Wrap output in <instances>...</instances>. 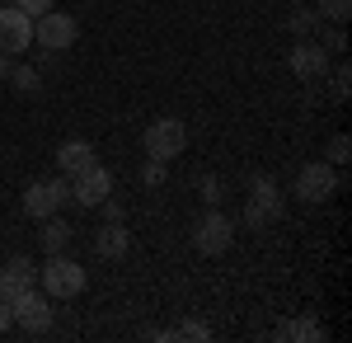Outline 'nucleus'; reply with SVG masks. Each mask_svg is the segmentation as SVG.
Segmentation results:
<instances>
[{
	"instance_id": "f257e3e1",
	"label": "nucleus",
	"mask_w": 352,
	"mask_h": 343,
	"mask_svg": "<svg viewBox=\"0 0 352 343\" xmlns=\"http://www.w3.org/2000/svg\"><path fill=\"white\" fill-rule=\"evenodd\" d=\"M38 282H43V291L52 301H76L89 278H85V264L66 259V254H47V264L38 268Z\"/></svg>"
},
{
	"instance_id": "f03ea898",
	"label": "nucleus",
	"mask_w": 352,
	"mask_h": 343,
	"mask_svg": "<svg viewBox=\"0 0 352 343\" xmlns=\"http://www.w3.org/2000/svg\"><path fill=\"white\" fill-rule=\"evenodd\" d=\"M292 193H296V202H305V207H324L329 198L338 193V165H329V160H310V165H300Z\"/></svg>"
},
{
	"instance_id": "7ed1b4c3",
	"label": "nucleus",
	"mask_w": 352,
	"mask_h": 343,
	"mask_svg": "<svg viewBox=\"0 0 352 343\" xmlns=\"http://www.w3.org/2000/svg\"><path fill=\"white\" fill-rule=\"evenodd\" d=\"M76 38H80V19L66 14V10H56V5L33 19V43L43 52H66V48H76Z\"/></svg>"
},
{
	"instance_id": "20e7f679",
	"label": "nucleus",
	"mask_w": 352,
	"mask_h": 343,
	"mask_svg": "<svg viewBox=\"0 0 352 343\" xmlns=\"http://www.w3.org/2000/svg\"><path fill=\"white\" fill-rule=\"evenodd\" d=\"M71 202V179L61 174V179H38V184L24 188V216L28 221H47L56 211Z\"/></svg>"
},
{
	"instance_id": "39448f33",
	"label": "nucleus",
	"mask_w": 352,
	"mask_h": 343,
	"mask_svg": "<svg viewBox=\"0 0 352 343\" xmlns=\"http://www.w3.org/2000/svg\"><path fill=\"white\" fill-rule=\"evenodd\" d=\"M141 146H146V156L151 160H179L188 151V127L179 123V118H160V123H151L146 132H141Z\"/></svg>"
},
{
	"instance_id": "423d86ee",
	"label": "nucleus",
	"mask_w": 352,
	"mask_h": 343,
	"mask_svg": "<svg viewBox=\"0 0 352 343\" xmlns=\"http://www.w3.org/2000/svg\"><path fill=\"white\" fill-rule=\"evenodd\" d=\"M10 311H14V329H24V334H47L52 329V296L38 287H24L14 301H10Z\"/></svg>"
},
{
	"instance_id": "0eeeda50",
	"label": "nucleus",
	"mask_w": 352,
	"mask_h": 343,
	"mask_svg": "<svg viewBox=\"0 0 352 343\" xmlns=\"http://www.w3.org/2000/svg\"><path fill=\"white\" fill-rule=\"evenodd\" d=\"M282 188H277V179L272 174H249V207H244V221L249 226H268V221H277L282 216Z\"/></svg>"
},
{
	"instance_id": "6e6552de",
	"label": "nucleus",
	"mask_w": 352,
	"mask_h": 343,
	"mask_svg": "<svg viewBox=\"0 0 352 343\" xmlns=\"http://www.w3.org/2000/svg\"><path fill=\"white\" fill-rule=\"evenodd\" d=\"M230 240H235V226H230V216H226L221 207H207L202 216H197V226H192V245H197L207 259L226 254V249H230Z\"/></svg>"
},
{
	"instance_id": "1a4fd4ad",
	"label": "nucleus",
	"mask_w": 352,
	"mask_h": 343,
	"mask_svg": "<svg viewBox=\"0 0 352 343\" xmlns=\"http://www.w3.org/2000/svg\"><path fill=\"white\" fill-rule=\"evenodd\" d=\"M33 48V19H28L19 5H0V52L5 56H24Z\"/></svg>"
},
{
	"instance_id": "9d476101",
	"label": "nucleus",
	"mask_w": 352,
	"mask_h": 343,
	"mask_svg": "<svg viewBox=\"0 0 352 343\" xmlns=\"http://www.w3.org/2000/svg\"><path fill=\"white\" fill-rule=\"evenodd\" d=\"M109 193H113V174L99 165V160H89L80 174H71V198H76L80 207H99Z\"/></svg>"
},
{
	"instance_id": "9b49d317",
	"label": "nucleus",
	"mask_w": 352,
	"mask_h": 343,
	"mask_svg": "<svg viewBox=\"0 0 352 343\" xmlns=\"http://www.w3.org/2000/svg\"><path fill=\"white\" fill-rule=\"evenodd\" d=\"M287 66H292V76H296V80H320L329 71L324 43H320V38H296L292 52H287Z\"/></svg>"
},
{
	"instance_id": "f8f14e48",
	"label": "nucleus",
	"mask_w": 352,
	"mask_h": 343,
	"mask_svg": "<svg viewBox=\"0 0 352 343\" xmlns=\"http://www.w3.org/2000/svg\"><path fill=\"white\" fill-rule=\"evenodd\" d=\"M132 249V236H127V221H104L94 231V254L99 259H127Z\"/></svg>"
},
{
	"instance_id": "ddd939ff",
	"label": "nucleus",
	"mask_w": 352,
	"mask_h": 343,
	"mask_svg": "<svg viewBox=\"0 0 352 343\" xmlns=\"http://www.w3.org/2000/svg\"><path fill=\"white\" fill-rule=\"evenodd\" d=\"M89 160H99V156H94V146L80 141V136H71V141H61V146H56V169H61L66 179H71V174H80Z\"/></svg>"
},
{
	"instance_id": "4468645a",
	"label": "nucleus",
	"mask_w": 352,
	"mask_h": 343,
	"mask_svg": "<svg viewBox=\"0 0 352 343\" xmlns=\"http://www.w3.org/2000/svg\"><path fill=\"white\" fill-rule=\"evenodd\" d=\"M43 231H38V245H43V254H66V245H71V226L61 221V211L47 216V221H38Z\"/></svg>"
},
{
	"instance_id": "2eb2a0df",
	"label": "nucleus",
	"mask_w": 352,
	"mask_h": 343,
	"mask_svg": "<svg viewBox=\"0 0 352 343\" xmlns=\"http://www.w3.org/2000/svg\"><path fill=\"white\" fill-rule=\"evenodd\" d=\"M320 24H324V19H320L310 5H296V10L287 14V33H292V38H315V33H320Z\"/></svg>"
},
{
	"instance_id": "dca6fc26",
	"label": "nucleus",
	"mask_w": 352,
	"mask_h": 343,
	"mask_svg": "<svg viewBox=\"0 0 352 343\" xmlns=\"http://www.w3.org/2000/svg\"><path fill=\"white\" fill-rule=\"evenodd\" d=\"M287 339H292V343H320V339H324V324H320L315 315L287 320Z\"/></svg>"
},
{
	"instance_id": "f3484780",
	"label": "nucleus",
	"mask_w": 352,
	"mask_h": 343,
	"mask_svg": "<svg viewBox=\"0 0 352 343\" xmlns=\"http://www.w3.org/2000/svg\"><path fill=\"white\" fill-rule=\"evenodd\" d=\"M10 85L19 90V94H38L43 90V76H38V66H28V61H19V66H10Z\"/></svg>"
},
{
	"instance_id": "a211bd4d",
	"label": "nucleus",
	"mask_w": 352,
	"mask_h": 343,
	"mask_svg": "<svg viewBox=\"0 0 352 343\" xmlns=\"http://www.w3.org/2000/svg\"><path fill=\"white\" fill-rule=\"evenodd\" d=\"M315 14L329 24H348L352 19V0H315Z\"/></svg>"
},
{
	"instance_id": "6ab92c4d",
	"label": "nucleus",
	"mask_w": 352,
	"mask_h": 343,
	"mask_svg": "<svg viewBox=\"0 0 352 343\" xmlns=\"http://www.w3.org/2000/svg\"><path fill=\"white\" fill-rule=\"evenodd\" d=\"M169 339H184V343H207V339H212V324H202V320H184L179 329H169Z\"/></svg>"
},
{
	"instance_id": "aec40b11",
	"label": "nucleus",
	"mask_w": 352,
	"mask_h": 343,
	"mask_svg": "<svg viewBox=\"0 0 352 343\" xmlns=\"http://www.w3.org/2000/svg\"><path fill=\"white\" fill-rule=\"evenodd\" d=\"M329 165H338V169H343V165H348V160H352V141H348V132H338V136H333V141H329Z\"/></svg>"
},
{
	"instance_id": "412c9836",
	"label": "nucleus",
	"mask_w": 352,
	"mask_h": 343,
	"mask_svg": "<svg viewBox=\"0 0 352 343\" xmlns=\"http://www.w3.org/2000/svg\"><path fill=\"white\" fill-rule=\"evenodd\" d=\"M320 43H324V52H333V56H343L348 52V33H343V24H333L324 33V28H320Z\"/></svg>"
},
{
	"instance_id": "4be33fe9",
	"label": "nucleus",
	"mask_w": 352,
	"mask_h": 343,
	"mask_svg": "<svg viewBox=\"0 0 352 343\" xmlns=\"http://www.w3.org/2000/svg\"><path fill=\"white\" fill-rule=\"evenodd\" d=\"M348 94H352V66L338 61V66H333V99H348Z\"/></svg>"
},
{
	"instance_id": "5701e85b",
	"label": "nucleus",
	"mask_w": 352,
	"mask_h": 343,
	"mask_svg": "<svg viewBox=\"0 0 352 343\" xmlns=\"http://www.w3.org/2000/svg\"><path fill=\"white\" fill-rule=\"evenodd\" d=\"M197 193H202L207 207H221V179L217 174H202V179H197Z\"/></svg>"
},
{
	"instance_id": "b1692460",
	"label": "nucleus",
	"mask_w": 352,
	"mask_h": 343,
	"mask_svg": "<svg viewBox=\"0 0 352 343\" xmlns=\"http://www.w3.org/2000/svg\"><path fill=\"white\" fill-rule=\"evenodd\" d=\"M141 184H146V188H160L164 184V160L146 156V165H141Z\"/></svg>"
},
{
	"instance_id": "393cba45",
	"label": "nucleus",
	"mask_w": 352,
	"mask_h": 343,
	"mask_svg": "<svg viewBox=\"0 0 352 343\" xmlns=\"http://www.w3.org/2000/svg\"><path fill=\"white\" fill-rule=\"evenodd\" d=\"M94 211H99L104 221H127V207H122V202H118L113 193H109V198H104V202H99V207H94Z\"/></svg>"
},
{
	"instance_id": "a878e982",
	"label": "nucleus",
	"mask_w": 352,
	"mask_h": 343,
	"mask_svg": "<svg viewBox=\"0 0 352 343\" xmlns=\"http://www.w3.org/2000/svg\"><path fill=\"white\" fill-rule=\"evenodd\" d=\"M5 268H10V273H19L24 282H38V268H33V259H24V254H14Z\"/></svg>"
},
{
	"instance_id": "bb28decb",
	"label": "nucleus",
	"mask_w": 352,
	"mask_h": 343,
	"mask_svg": "<svg viewBox=\"0 0 352 343\" xmlns=\"http://www.w3.org/2000/svg\"><path fill=\"white\" fill-rule=\"evenodd\" d=\"M14 5H19V10H24L28 19H38V14H47V10H52L56 0H14Z\"/></svg>"
},
{
	"instance_id": "cd10ccee",
	"label": "nucleus",
	"mask_w": 352,
	"mask_h": 343,
	"mask_svg": "<svg viewBox=\"0 0 352 343\" xmlns=\"http://www.w3.org/2000/svg\"><path fill=\"white\" fill-rule=\"evenodd\" d=\"M14 329V311H10V301H0V334H10Z\"/></svg>"
},
{
	"instance_id": "c85d7f7f",
	"label": "nucleus",
	"mask_w": 352,
	"mask_h": 343,
	"mask_svg": "<svg viewBox=\"0 0 352 343\" xmlns=\"http://www.w3.org/2000/svg\"><path fill=\"white\" fill-rule=\"evenodd\" d=\"M10 66H14V56H5V52H0V80L10 76Z\"/></svg>"
},
{
	"instance_id": "c756f323",
	"label": "nucleus",
	"mask_w": 352,
	"mask_h": 343,
	"mask_svg": "<svg viewBox=\"0 0 352 343\" xmlns=\"http://www.w3.org/2000/svg\"><path fill=\"white\" fill-rule=\"evenodd\" d=\"M292 5H310V0H292Z\"/></svg>"
},
{
	"instance_id": "7c9ffc66",
	"label": "nucleus",
	"mask_w": 352,
	"mask_h": 343,
	"mask_svg": "<svg viewBox=\"0 0 352 343\" xmlns=\"http://www.w3.org/2000/svg\"><path fill=\"white\" fill-rule=\"evenodd\" d=\"M0 5H5V0H0Z\"/></svg>"
}]
</instances>
